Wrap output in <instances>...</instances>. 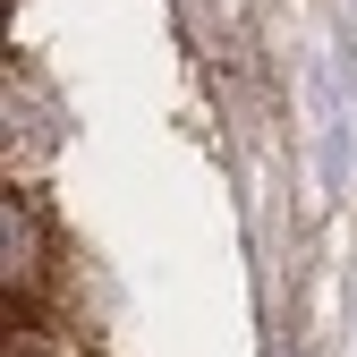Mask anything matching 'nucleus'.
Listing matches in <instances>:
<instances>
[{
  "label": "nucleus",
  "instance_id": "nucleus-1",
  "mask_svg": "<svg viewBox=\"0 0 357 357\" xmlns=\"http://www.w3.org/2000/svg\"><path fill=\"white\" fill-rule=\"evenodd\" d=\"M0 247H9V298L43 289V273H52V264H43V204L17 196V188H9V213H0Z\"/></svg>",
  "mask_w": 357,
  "mask_h": 357
}]
</instances>
